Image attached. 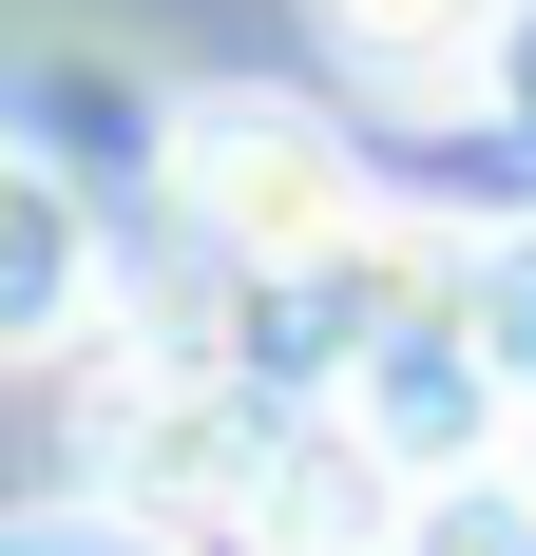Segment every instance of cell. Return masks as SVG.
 Returning a JSON list of instances; mask_svg holds the SVG:
<instances>
[{"label": "cell", "instance_id": "7", "mask_svg": "<svg viewBox=\"0 0 536 556\" xmlns=\"http://www.w3.org/2000/svg\"><path fill=\"white\" fill-rule=\"evenodd\" d=\"M480 97H498V135H518V154H536V0H518V20H498V77H480Z\"/></svg>", "mask_w": 536, "mask_h": 556}, {"label": "cell", "instance_id": "3", "mask_svg": "<svg viewBox=\"0 0 536 556\" xmlns=\"http://www.w3.org/2000/svg\"><path fill=\"white\" fill-rule=\"evenodd\" d=\"M326 58L365 77V97H460V77H498V20L518 0H307Z\"/></svg>", "mask_w": 536, "mask_h": 556}, {"label": "cell", "instance_id": "5", "mask_svg": "<svg viewBox=\"0 0 536 556\" xmlns=\"http://www.w3.org/2000/svg\"><path fill=\"white\" fill-rule=\"evenodd\" d=\"M0 212H20V345H77V307H97V250H77V192H58V173H20V192H0Z\"/></svg>", "mask_w": 536, "mask_h": 556}, {"label": "cell", "instance_id": "6", "mask_svg": "<svg viewBox=\"0 0 536 556\" xmlns=\"http://www.w3.org/2000/svg\"><path fill=\"white\" fill-rule=\"evenodd\" d=\"M441 288L480 307V345H498V365H518V384H536V212H518V230H480V250H460V269H441Z\"/></svg>", "mask_w": 536, "mask_h": 556}, {"label": "cell", "instance_id": "8", "mask_svg": "<svg viewBox=\"0 0 536 556\" xmlns=\"http://www.w3.org/2000/svg\"><path fill=\"white\" fill-rule=\"evenodd\" d=\"M518 460H536V422H518Z\"/></svg>", "mask_w": 536, "mask_h": 556}, {"label": "cell", "instance_id": "2", "mask_svg": "<svg viewBox=\"0 0 536 556\" xmlns=\"http://www.w3.org/2000/svg\"><path fill=\"white\" fill-rule=\"evenodd\" d=\"M345 422H365V460L422 500V480H460V460H518V422H536V384L480 345V307L460 288H422V307H383L365 345H345Z\"/></svg>", "mask_w": 536, "mask_h": 556}, {"label": "cell", "instance_id": "9", "mask_svg": "<svg viewBox=\"0 0 536 556\" xmlns=\"http://www.w3.org/2000/svg\"><path fill=\"white\" fill-rule=\"evenodd\" d=\"M58 556H77V538H58Z\"/></svg>", "mask_w": 536, "mask_h": 556}, {"label": "cell", "instance_id": "4", "mask_svg": "<svg viewBox=\"0 0 536 556\" xmlns=\"http://www.w3.org/2000/svg\"><path fill=\"white\" fill-rule=\"evenodd\" d=\"M383 556H536V460H460V480H422Z\"/></svg>", "mask_w": 536, "mask_h": 556}, {"label": "cell", "instance_id": "1", "mask_svg": "<svg viewBox=\"0 0 536 556\" xmlns=\"http://www.w3.org/2000/svg\"><path fill=\"white\" fill-rule=\"evenodd\" d=\"M173 192L230 269H345L365 250V154L307 97H173Z\"/></svg>", "mask_w": 536, "mask_h": 556}]
</instances>
